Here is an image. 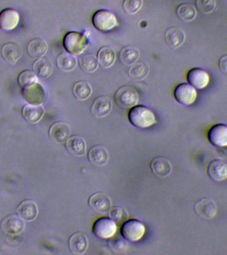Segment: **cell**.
<instances>
[{"mask_svg":"<svg viewBox=\"0 0 227 255\" xmlns=\"http://www.w3.org/2000/svg\"><path fill=\"white\" fill-rule=\"evenodd\" d=\"M114 101L121 109H131L138 103L139 94L131 86H121L115 91Z\"/></svg>","mask_w":227,"mask_h":255,"instance_id":"cell-3","label":"cell"},{"mask_svg":"<svg viewBox=\"0 0 227 255\" xmlns=\"http://www.w3.org/2000/svg\"><path fill=\"white\" fill-rule=\"evenodd\" d=\"M145 233V227L141 221L131 219L122 223L120 228L121 236L130 242L140 240Z\"/></svg>","mask_w":227,"mask_h":255,"instance_id":"cell-5","label":"cell"},{"mask_svg":"<svg viewBox=\"0 0 227 255\" xmlns=\"http://www.w3.org/2000/svg\"><path fill=\"white\" fill-rule=\"evenodd\" d=\"M219 67L221 72L227 75V55L223 56L219 59Z\"/></svg>","mask_w":227,"mask_h":255,"instance_id":"cell-40","label":"cell"},{"mask_svg":"<svg viewBox=\"0 0 227 255\" xmlns=\"http://www.w3.org/2000/svg\"><path fill=\"white\" fill-rule=\"evenodd\" d=\"M50 138L57 143L66 142L71 134V128L67 123L57 122L54 123L49 131Z\"/></svg>","mask_w":227,"mask_h":255,"instance_id":"cell-16","label":"cell"},{"mask_svg":"<svg viewBox=\"0 0 227 255\" xmlns=\"http://www.w3.org/2000/svg\"><path fill=\"white\" fill-rule=\"evenodd\" d=\"M110 218L113 219L117 224H122L128 219V213L122 207H111L109 211Z\"/></svg>","mask_w":227,"mask_h":255,"instance_id":"cell-35","label":"cell"},{"mask_svg":"<svg viewBox=\"0 0 227 255\" xmlns=\"http://www.w3.org/2000/svg\"><path fill=\"white\" fill-rule=\"evenodd\" d=\"M69 247L71 252L76 254H83L87 251L88 239L82 232L72 235L69 239Z\"/></svg>","mask_w":227,"mask_h":255,"instance_id":"cell-24","label":"cell"},{"mask_svg":"<svg viewBox=\"0 0 227 255\" xmlns=\"http://www.w3.org/2000/svg\"><path fill=\"white\" fill-rule=\"evenodd\" d=\"M79 64L81 69L87 73H93L97 71L99 65L97 58L90 53L83 54L80 56Z\"/></svg>","mask_w":227,"mask_h":255,"instance_id":"cell-33","label":"cell"},{"mask_svg":"<svg viewBox=\"0 0 227 255\" xmlns=\"http://www.w3.org/2000/svg\"><path fill=\"white\" fill-rule=\"evenodd\" d=\"M33 69L37 77L45 79L53 73V65L49 59L41 57L34 63Z\"/></svg>","mask_w":227,"mask_h":255,"instance_id":"cell-27","label":"cell"},{"mask_svg":"<svg viewBox=\"0 0 227 255\" xmlns=\"http://www.w3.org/2000/svg\"><path fill=\"white\" fill-rule=\"evenodd\" d=\"M45 114V110L41 105H27L22 109L24 119L29 123H37Z\"/></svg>","mask_w":227,"mask_h":255,"instance_id":"cell-26","label":"cell"},{"mask_svg":"<svg viewBox=\"0 0 227 255\" xmlns=\"http://www.w3.org/2000/svg\"><path fill=\"white\" fill-rule=\"evenodd\" d=\"M93 93V88L89 82L80 81L73 86V93L76 99L80 101H85L91 97Z\"/></svg>","mask_w":227,"mask_h":255,"instance_id":"cell-34","label":"cell"},{"mask_svg":"<svg viewBox=\"0 0 227 255\" xmlns=\"http://www.w3.org/2000/svg\"><path fill=\"white\" fill-rule=\"evenodd\" d=\"M48 45L41 38H35L29 42L27 46V53L32 59H40L47 53Z\"/></svg>","mask_w":227,"mask_h":255,"instance_id":"cell-25","label":"cell"},{"mask_svg":"<svg viewBox=\"0 0 227 255\" xmlns=\"http://www.w3.org/2000/svg\"><path fill=\"white\" fill-rule=\"evenodd\" d=\"M185 39V34L181 28L172 27L167 30L165 34V42L169 47L176 49L180 47Z\"/></svg>","mask_w":227,"mask_h":255,"instance_id":"cell-23","label":"cell"},{"mask_svg":"<svg viewBox=\"0 0 227 255\" xmlns=\"http://www.w3.org/2000/svg\"><path fill=\"white\" fill-rule=\"evenodd\" d=\"M56 62L57 67L64 72L73 71L77 65V60L75 56L67 53V51L60 54Z\"/></svg>","mask_w":227,"mask_h":255,"instance_id":"cell-31","label":"cell"},{"mask_svg":"<svg viewBox=\"0 0 227 255\" xmlns=\"http://www.w3.org/2000/svg\"><path fill=\"white\" fill-rule=\"evenodd\" d=\"M151 171L159 177L167 176L171 171V163L164 157L157 156L151 160L150 163Z\"/></svg>","mask_w":227,"mask_h":255,"instance_id":"cell-21","label":"cell"},{"mask_svg":"<svg viewBox=\"0 0 227 255\" xmlns=\"http://www.w3.org/2000/svg\"><path fill=\"white\" fill-rule=\"evenodd\" d=\"M89 45V38L85 34L71 31L66 34L63 46L67 53L74 56L81 55Z\"/></svg>","mask_w":227,"mask_h":255,"instance_id":"cell-2","label":"cell"},{"mask_svg":"<svg viewBox=\"0 0 227 255\" xmlns=\"http://www.w3.org/2000/svg\"><path fill=\"white\" fill-rule=\"evenodd\" d=\"M176 14L181 21L190 22L196 17L197 9L193 4L181 3L177 7Z\"/></svg>","mask_w":227,"mask_h":255,"instance_id":"cell-32","label":"cell"},{"mask_svg":"<svg viewBox=\"0 0 227 255\" xmlns=\"http://www.w3.org/2000/svg\"><path fill=\"white\" fill-rule=\"evenodd\" d=\"M207 139L215 147H227V125L217 124L212 126L207 131Z\"/></svg>","mask_w":227,"mask_h":255,"instance_id":"cell-9","label":"cell"},{"mask_svg":"<svg viewBox=\"0 0 227 255\" xmlns=\"http://www.w3.org/2000/svg\"><path fill=\"white\" fill-rule=\"evenodd\" d=\"M149 71V67L146 63L141 61H137L129 66L127 75L134 81H142L148 75Z\"/></svg>","mask_w":227,"mask_h":255,"instance_id":"cell-29","label":"cell"},{"mask_svg":"<svg viewBox=\"0 0 227 255\" xmlns=\"http://www.w3.org/2000/svg\"><path fill=\"white\" fill-rule=\"evenodd\" d=\"M88 158L92 164L96 166H103L109 160V152L103 145H96L90 149L88 153Z\"/></svg>","mask_w":227,"mask_h":255,"instance_id":"cell-20","label":"cell"},{"mask_svg":"<svg viewBox=\"0 0 227 255\" xmlns=\"http://www.w3.org/2000/svg\"><path fill=\"white\" fill-rule=\"evenodd\" d=\"M194 209L196 214L205 220L214 219L217 213L216 203L209 197H204L197 201Z\"/></svg>","mask_w":227,"mask_h":255,"instance_id":"cell-10","label":"cell"},{"mask_svg":"<svg viewBox=\"0 0 227 255\" xmlns=\"http://www.w3.org/2000/svg\"><path fill=\"white\" fill-rule=\"evenodd\" d=\"M17 81L20 87L24 89L37 83V77L34 72L25 70L19 74Z\"/></svg>","mask_w":227,"mask_h":255,"instance_id":"cell-36","label":"cell"},{"mask_svg":"<svg viewBox=\"0 0 227 255\" xmlns=\"http://www.w3.org/2000/svg\"><path fill=\"white\" fill-rule=\"evenodd\" d=\"M1 55L7 63L15 64L23 55V50L17 43L11 42L3 46Z\"/></svg>","mask_w":227,"mask_h":255,"instance_id":"cell-18","label":"cell"},{"mask_svg":"<svg viewBox=\"0 0 227 255\" xmlns=\"http://www.w3.org/2000/svg\"><path fill=\"white\" fill-rule=\"evenodd\" d=\"M89 205L96 212L105 214L111 208V200L105 193L97 192L89 197Z\"/></svg>","mask_w":227,"mask_h":255,"instance_id":"cell-15","label":"cell"},{"mask_svg":"<svg viewBox=\"0 0 227 255\" xmlns=\"http://www.w3.org/2000/svg\"><path fill=\"white\" fill-rule=\"evenodd\" d=\"M23 99L29 105H41L47 99V92L41 83H36L22 91Z\"/></svg>","mask_w":227,"mask_h":255,"instance_id":"cell-7","label":"cell"},{"mask_svg":"<svg viewBox=\"0 0 227 255\" xmlns=\"http://www.w3.org/2000/svg\"><path fill=\"white\" fill-rule=\"evenodd\" d=\"M174 97L177 103L185 106L192 105L196 101L197 91L189 83H181L175 87Z\"/></svg>","mask_w":227,"mask_h":255,"instance_id":"cell-8","label":"cell"},{"mask_svg":"<svg viewBox=\"0 0 227 255\" xmlns=\"http://www.w3.org/2000/svg\"><path fill=\"white\" fill-rule=\"evenodd\" d=\"M115 51L109 46H104L99 49L97 54V59L99 64L104 69H109L115 63Z\"/></svg>","mask_w":227,"mask_h":255,"instance_id":"cell-28","label":"cell"},{"mask_svg":"<svg viewBox=\"0 0 227 255\" xmlns=\"http://www.w3.org/2000/svg\"><path fill=\"white\" fill-rule=\"evenodd\" d=\"M187 80L195 89L202 90L208 86L210 76L205 70L195 67L189 70L187 74Z\"/></svg>","mask_w":227,"mask_h":255,"instance_id":"cell-11","label":"cell"},{"mask_svg":"<svg viewBox=\"0 0 227 255\" xmlns=\"http://www.w3.org/2000/svg\"><path fill=\"white\" fill-rule=\"evenodd\" d=\"M209 177L215 182H221L227 179V163L221 159L211 161L207 167Z\"/></svg>","mask_w":227,"mask_h":255,"instance_id":"cell-14","label":"cell"},{"mask_svg":"<svg viewBox=\"0 0 227 255\" xmlns=\"http://www.w3.org/2000/svg\"><path fill=\"white\" fill-rule=\"evenodd\" d=\"M25 226L23 219L19 215H8L1 221V228L3 233L9 235H16L21 232Z\"/></svg>","mask_w":227,"mask_h":255,"instance_id":"cell-12","label":"cell"},{"mask_svg":"<svg viewBox=\"0 0 227 255\" xmlns=\"http://www.w3.org/2000/svg\"><path fill=\"white\" fill-rule=\"evenodd\" d=\"M108 244H109V246L111 247L112 250L116 253L124 252L127 247V240L123 238L122 236H113L111 237V238H110Z\"/></svg>","mask_w":227,"mask_h":255,"instance_id":"cell-37","label":"cell"},{"mask_svg":"<svg viewBox=\"0 0 227 255\" xmlns=\"http://www.w3.org/2000/svg\"><path fill=\"white\" fill-rule=\"evenodd\" d=\"M68 152L75 156H82L85 155L87 144L85 139L81 135H73L69 137L65 143Z\"/></svg>","mask_w":227,"mask_h":255,"instance_id":"cell-19","label":"cell"},{"mask_svg":"<svg viewBox=\"0 0 227 255\" xmlns=\"http://www.w3.org/2000/svg\"><path fill=\"white\" fill-rule=\"evenodd\" d=\"M19 14L15 9L6 8L0 12V29L5 31H11L17 27L19 22Z\"/></svg>","mask_w":227,"mask_h":255,"instance_id":"cell-13","label":"cell"},{"mask_svg":"<svg viewBox=\"0 0 227 255\" xmlns=\"http://www.w3.org/2000/svg\"><path fill=\"white\" fill-rule=\"evenodd\" d=\"M143 0H123V9L127 14L133 15L141 9Z\"/></svg>","mask_w":227,"mask_h":255,"instance_id":"cell-38","label":"cell"},{"mask_svg":"<svg viewBox=\"0 0 227 255\" xmlns=\"http://www.w3.org/2000/svg\"><path fill=\"white\" fill-rule=\"evenodd\" d=\"M17 213L24 220H33L37 217L38 213L37 205L35 201L31 199H26L18 205Z\"/></svg>","mask_w":227,"mask_h":255,"instance_id":"cell-22","label":"cell"},{"mask_svg":"<svg viewBox=\"0 0 227 255\" xmlns=\"http://www.w3.org/2000/svg\"><path fill=\"white\" fill-rule=\"evenodd\" d=\"M93 24L98 31L109 32L118 25V21L114 14L111 11L107 9H100L94 13Z\"/></svg>","mask_w":227,"mask_h":255,"instance_id":"cell-4","label":"cell"},{"mask_svg":"<svg viewBox=\"0 0 227 255\" xmlns=\"http://www.w3.org/2000/svg\"><path fill=\"white\" fill-rule=\"evenodd\" d=\"M113 108L111 100L106 96H101L95 100L91 108V113L96 118H103L109 115Z\"/></svg>","mask_w":227,"mask_h":255,"instance_id":"cell-17","label":"cell"},{"mask_svg":"<svg viewBox=\"0 0 227 255\" xmlns=\"http://www.w3.org/2000/svg\"><path fill=\"white\" fill-rule=\"evenodd\" d=\"M117 231L116 223L109 217H103L97 219L93 223V234L100 239H109L114 236Z\"/></svg>","mask_w":227,"mask_h":255,"instance_id":"cell-6","label":"cell"},{"mask_svg":"<svg viewBox=\"0 0 227 255\" xmlns=\"http://www.w3.org/2000/svg\"><path fill=\"white\" fill-rule=\"evenodd\" d=\"M129 123L139 128H147L157 123L156 118L153 112L143 105H135L131 108L128 113Z\"/></svg>","mask_w":227,"mask_h":255,"instance_id":"cell-1","label":"cell"},{"mask_svg":"<svg viewBox=\"0 0 227 255\" xmlns=\"http://www.w3.org/2000/svg\"><path fill=\"white\" fill-rule=\"evenodd\" d=\"M139 57V50L131 45L123 47L119 54V61L123 65L126 66H130L135 63Z\"/></svg>","mask_w":227,"mask_h":255,"instance_id":"cell-30","label":"cell"},{"mask_svg":"<svg viewBox=\"0 0 227 255\" xmlns=\"http://www.w3.org/2000/svg\"><path fill=\"white\" fill-rule=\"evenodd\" d=\"M217 7V0H196V7L201 13H212Z\"/></svg>","mask_w":227,"mask_h":255,"instance_id":"cell-39","label":"cell"}]
</instances>
